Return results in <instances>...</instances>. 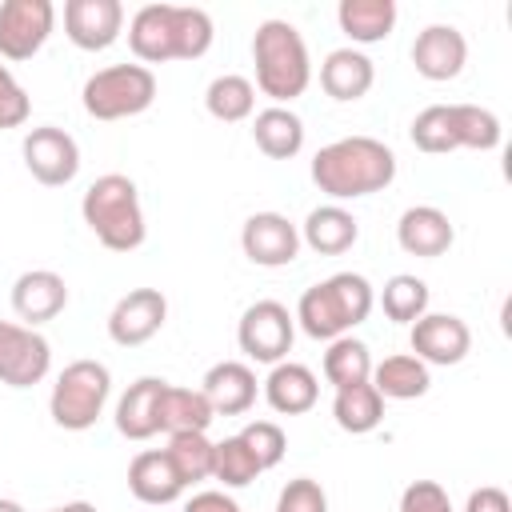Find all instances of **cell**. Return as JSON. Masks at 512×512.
<instances>
[{
    "mask_svg": "<svg viewBox=\"0 0 512 512\" xmlns=\"http://www.w3.org/2000/svg\"><path fill=\"white\" fill-rule=\"evenodd\" d=\"M312 184L332 200H360L396 180V152L376 136H340L312 156Z\"/></svg>",
    "mask_w": 512,
    "mask_h": 512,
    "instance_id": "6da1fadb",
    "label": "cell"
},
{
    "mask_svg": "<svg viewBox=\"0 0 512 512\" xmlns=\"http://www.w3.org/2000/svg\"><path fill=\"white\" fill-rule=\"evenodd\" d=\"M400 512H456L444 484L436 480H412L404 492H400Z\"/></svg>",
    "mask_w": 512,
    "mask_h": 512,
    "instance_id": "60d3db41",
    "label": "cell"
},
{
    "mask_svg": "<svg viewBox=\"0 0 512 512\" xmlns=\"http://www.w3.org/2000/svg\"><path fill=\"white\" fill-rule=\"evenodd\" d=\"M212 16L196 4H172V48L176 60H200L212 48Z\"/></svg>",
    "mask_w": 512,
    "mask_h": 512,
    "instance_id": "e575fe53",
    "label": "cell"
},
{
    "mask_svg": "<svg viewBox=\"0 0 512 512\" xmlns=\"http://www.w3.org/2000/svg\"><path fill=\"white\" fill-rule=\"evenodd\" d=\"M276 512H328V492L312 476H296L280 488Z\"/></svg>",
    "mask_w": 512,
    "mask_h": 512,
    "instance_id": "f35d334b",
    "label": "cell"
},
{
    "mask_svg": "<svg viewBox=\"0 0 512 512\" xmlns=\"http://www.w3.org/2000/svg\"><path fill=\"white\" fill-rule=\"evenodd\" d=\"M64 308H68V284H64L60 272L28 268V272L16 276V284H12V312L28 328H40V324L56 320Z\"/></svg>",
    "mask_w": 512,
    "mask_h": 512,
    "instance_id": "2e32d148",
    "label": "cell"
},
{
    "mask_svg": "<svg viewBox=\"0 0 512 512\" xmlns=\"http://www.w3.org/2000/svg\"><path fill=\"white\" fill-rule=\"evenodd\" d=\"M200 392L208 396L216 416H244L256 404L260 380H256V372L244 360H220V364H212L204 372Z\"/></svg>",
    "mask_w": 512,
    "mask_h": 512,
    "instance_id": "ac0fdd59",
    "label": "cell"
},
{
    "mask_svg": "<svg viewBox=\"0 0 512 512\" xmlns=\"http://www.w3.org/2000/svg\"><path fill=\"white\" fill-rule=\"evenodd\" d=\"M240 248L260 268H284L300 256V228L284 212H252L240 228Z\"/></svg>",
    "mask_w": 512,
    "mask_h": 512,
    "instance_id": "4fadbf2b",
    "label": "cell"
},
{
    "mask_svg": "<svg viewBox=\"0 0 512 512\" xmlns=\"http://www.w3.org/2000/svg\"><path fill=\"white\" fill-rule=\"evenodd\" d=\"M212 452H216V440H208V432H176L168 436V448H164L184 488L212 480Z\"/></svg>",
    "mask_w": 512,
    "mask_h": 512,
    "instance_id": "1f68e13d",
    "label": "cell"
},
{
    "mask_svg": "<svg viewBox=\"0 0 512 512\" xmlns=\"http://www.w3.org/2000/svg\"><path fill=\"white\" fill-rule=\"evenodd\" d=\"M128 48L144 68L176 60V48H172V4L136 8L132 20H128Z\"/></svg>",
    "mask_w": 512,
    "mask_h": 512,
    "instance_id": "7402d4cb",
    "label": "cell"
},
{
    "mask_svg": "<svg viewBox=\"0 0 512 512\" xmlns=\"http://www.w3.org/2000/svg\"><path fill=\"white\" fill-rule=\"evenodd\" d=\"M452 132H456V148H472V152H492L500 148V116L492 108L480 104H452Z\"/></svg>",
    "mask_w": 512,
    "mask_h": 512,
    "instance_id": "836d02e7",
    "label": "cell"
},
{
    "mask_svg": "<svg viewBox=\"0 0 512 512\" xmlns=\"http://www.w3.org/2000/svg\"><path fill=\"white\" fill-rule=\"evenodd\" d=\"M160 376H140L124 388V396L116 400V432L124 440H152L160 432V396H164Z\"/></svg>",
    "mask_w": 512,
    "mask_h": 512,
    "instance_id": "ffe728a7",
    "label": "cell"
},
{
    "mask_svg": "<svg viewBox=\"0 0 512 512\" xmlns=\"http://www.w3.org/2000/svg\"><path fill=\"white\" fill-rule=\"evenodd\" d=\"M108 396H112L108 364H100V360H72V364H64V372L56 376L52 396H48L52 424L64 428V432H88L104 416Z\"/></svg>",
    "mask_w": 512,
    "mask_h": 512,
    "instance_id": "5b68a950",
    "label": "cell"
},
{
    "mask_svg": "<svg viewBox=\"0 0 512 512\" xmlns=\"http://www.w3.org/2000/svg\"><path fill=\"white\" fill-rule=\"evenodd\" d=\"M372 376V352L364 340H356L352 332L348 336H336L328 340V352H324V380L340 392V388H352V384H368Z\"/></svg>",
    "mask_w": 512,
    "mask_h": 512,
    "instance_id": "4dcf8cb0",
    "label": "cell"
},
{
    "mask_svg": "<svg viewBox=\"0 0 512 512\" xmlns=\"http://www.w3.org/2000/svg\"><path fill=\"white\" fill-rule=\"evenodd\" d=\"M360 240V220L344 204H320L300 224V244H308L320 256H340Z\"/></svg>",
    "mask_w": 512,
    "mask_h": 512,
    "instance_id": "603a6c76",
    "label": "cell"
},
{
    "mask_svg": "<svg viewBox=\"0 0 512 512\" xmlns=\"http://www.w3.org/2000/svg\"><path fill=\"white\" fill-rule=\"evenodd\" d=\"M236 436H240V440H244V448L256 456L260 472L276 468V464L284 460V452H288V436H284V428H280L276 420H248Z\"/></svg>",
    "mask_w": 512,
    "mask_h": 512,
    "instance_id": "74e56055",
    "label": "cell"
},
{
    "mask_svg": "<svg viewBox=\"0 0 512 512\" xmlns=\"http://www.w3.org/2000/svg\"><path fill=\"white\" fill-rule=\"evenodd\" d=\"M80 216L108 252H136L148 236L144 208H140V188L124 172L96 176L88 184L84 200H80Z\"/></svg>",
    "mask_w": 512,
    "mask_h": 512,
    "instance_id": "277c9868",
    "label": "cell"
},
{
    "mask_svg": "<svg viewBox=\"0 0 512 512\" xmlns=\"http://www.w3.org/2000/svg\"><path fill=\"white\" fill-rule=\"evenodd\" d=\"M252 64H256V92H264L272 104H292L312 84V60L308 44L296 24L272 16L260 20L252 32Z\"/></svg>",
    "mask_w": 512,
    "mask_h": 512,
    "instance_id": "7a4b0ae2",
    "label": "cell"
},
{
    "mask_svg": "<svg viewBox=\"0 0 512 512\" xmlns=\"http://www.w3.org/2000/svg\"><path fill=\"white\" fill-rule=\"evenodd\" d=\"M408 344H412V356L424 360L428 368H448V364H460L472 348V328L452 316V312H424L416 324H408Z\"/></svg>",
    "mask_w": 512,
    "mask_h": 512,
    "instance_id": "7c38bea8",
    "label": "cell"
},
{
    "mask_svg": "<svg viewBox=\"0 0 512 512\" xmlns=\"http://www.w3.org/2000/svg\"><path fill=\"white\" fill-rule=\"evenodd\" d=\"M156 100V76L144 64H108L80 88V104L92 120H128L148 112Z\"/></svg>",
    "mask_w": 512,
    "mask_h": 512,
    "instance_id": "8992f818",
    "label": "cell"
},
{
    "mask_svg": "<svg viewBox=\"0 0 512 512\" xmlns=\"http://www.w3.org/2000/svg\"><path fill=\"white\" fill-rule=\"evenodd\" d=\"M48 512H96V504H88V500H72V504H60V508H48Z\"/></svg>",
    "mask_w": 512,
    "mask_h": 512,
    "instance_id": "ee69618b",
    "label": "cell"
},
{
    "mask_svg": "<svg viewBox=\"0 0 512 512\" xmlns=\"http://www.w3.org/2000/svg\"><path fill=\"white\" fill-rule=\"evenodd\" d=\"M32 116V100L24 84L12 76L8 64H0V128H20Z\"/></svg>",
    "mask_w": 512,
    "mask_h": 512,
    "instance_id": "ab89813d",
    "label": "cell"
},
{
    "mask_svg": "<svg viewBox=\"0 0 512 512\" xmlns=\"http://www.w3.org/2000/svg\"><path fill=\"white\" fill-rule=\"evenodd\" d=\"M184 512H240V504L228 496V492H196Z\"/></svg>",
    "mask_w": 512,
    "mask_h": 512,
    "instance_id": "7bdbcfd3",
    "label": "cell"
},
{
    "mask_svg": "<svg viewBox=\"0 0 512 512\" xmlns=\"http://www.w3.org/2000/svg\"><path fill=\"white\" fill-rule=\"evenodd\" d=\"M376 308V292L360 272H336L312 288L300 292L292 320L300 324L304 336L312 340H336L348 336L356 324H364Z\"/></svg>",
    "mask_w": 512,
    "mask_h": 512,
    "instance_id": "3957f363",
    "label": "cell"
},
{
    "mask_svg": "<svg viewBox=\"0 0 512 512\" xmlns=\"http://www.w3.org/2000/svg\"><path fill=\"white\" fill-rule=\"evenodd\" d=\"M252 140L268 160H292L304 148V120L284 104H268L252 116Z\"/></svg>",
    "mask_w": 512,
    "mask_h": 512,
    "instance_id": "d4e9b609",
    "label": "cell"
},
{
    "mask_svg": "<svg viewBox=\"0 0 512 512\" xmlns=\"http://www.w3.org/2000/svg\"><path fill=\"white\" fill-rule=\"evenodd\" d=\"M56 28L52 0H4L0 4V60H32Z\"/></svg>",
    "mask_w": 512,
    "mask_h": 512,
    "instance_id": "9c48e42d",
    "label": "cell"
},
{
    "mask_svg": "<svg viewBox=\"0 0 512 512\" xmlns=\"http://www.w3.org/2000/svg\"><path fill=\"white\" fill-rule=\"evenodd\" d=\"M20 156H24V168L32 172V180L44 188H64L80 172V144L72 140V132L56 128V124L28 128L20 140Z\"/></svg>",
    "mask_w": 512,
    "mask_h": 512,
    "instance_id": "ba28073f",
    "label": "cell"
},
{
    "mask_svg": "<svg viewBox=\"0 0 512 512\" xmlns=\"http://www.w3.org/2000/svg\"><path fill=\"white\" fill-rule=\"evenodd\" d=\"M456 240V228L448 220V212L432 208V204H412L400 212L396 220V244L408 252V256H424V260H436L452 248Z\"/></svg>",
    "mask_w": 512,
    "mask_h": 512,
    "instance_id": "e0dca14e",
    "label": "cell"
},
{
    "mask_svg": "<svg viewBox=\"0 0 512 512\" xmlns=\"http://www.w3.org/2000/svg\"><path fill=\"white\" fill-rule=\"evenodd\" d=\"M296 340V320L280 300H256L244 308L240 324H236V344L248 360L256 364H280L288 360Z\"/></svg>",
    "mask_w": 512,
    "mask_h": 512,
    "instance_id": "52a82bcc",
    "label": "cell"
},
{
    "mask_svg": "<svg viewBox=\"0 0 512 512\" xmlns=\"http://www.w3.org/2000/svg\"><path fill=\"white\" fill-rule=\"evenodd\" d=\"M0 512H24V504H20V500H8V496H0Z\"/></svg>",
    "mask_w": 512,
    "mask_h": 512,
    "instance_id": "f6af8a7d",
    "label": "cell"
},
{
    "mask_svg": "<svg viewBox=\"0 0 512 512\" xmlns=\"http://www.w3.org/2000/svg\"><path fill=\"white\" fill-rule=\"evenodd\" d=\"M396 0H340L336 8V20H340V32L356 44H380L392 36L396 28Z\"/></svg>",
    "mask_w": 512,
    "mask_h": 512,
    "instance_id": "484cf974",
    "label": "cell"
},
{
    "mask_svg": "<svg viewBox=\"0 0 512 512\" xmlns=\"http://www.w3.org/2000/svg\"><path fill=\"white\" fill-rule=\"evenodd\" d=\"M332 420H336V428L348 432V436L376 432L380 420H384V396H380L372 384L340 388L336 400H332Z\"/></svg>",
    "mask_w": 512,
    "mask_h": 512,
    "instance_id": "f1b7e54d",
    "label": "cell"
},
{
    "mask_svg": "<svg viewBox=\"0 0 512 512\" xmlns=\"http://www.w3.org/2000/svg\"><path fill=\"white\" fill-rule=\"evenodd\" d=\"M372 84H376V64L352 44L332 48L320 64V88L340 104H352V100L368 96Z\"/></svg>",
    "mask_w": 512,
    "mask_h": 512,
    "instance_id": "44dd1931",
    "label": "cell"
},
{
    "mask_svg": "<svg viewBox=\"0 0 512 512\" xmlns=\"http://www.w3.org/2000/svg\"><path fill=\"white\" fill-rule=\"evenodd\" d=\"M264 400L272 412L280 416H304L316 408L320 400V380L308 364H296V360H280L272 364V372L264 376Z\"/></svg>",
    "mask_w": 512,
    "mask_h": 512,
    "instance_id": "d6986e66",
    "label": "cell"
},
{
    "mask_svg": "<svg viewBox=\"0 0 512 512\" xmlns=\"http://www.w3.org/2000/svg\"><path fill=\"white\" fill-rule=\"evenodd\" d=\"M124 32L120 0H64V36L80 52H104Z\"/></svg>",
    "mask_w": 512,
    "mask_h": 512,
    "instance_id": "5bb4252c",
    "label": "cell"
},
{
    "mask_svg": "<svg viewBox=\"0 0 512 512\" xmlns=\"http://www.w3.org/2000/svg\"><path fill=\"white\" fill-rule=\"evenodd\" d=\"M428 300H432L428 284L420 276H412V272H396L380 288V308H384V316L392 324H416L428 312Z\"/></svg>",
    "mask_w": 512,
    "mask_h": 512,
    "instance_id": "d6a6232c",
    "label": "cell"
},
{
    "mask_svg": "<svg viewBox=\"0 0 512 512\" xmlns=\"http://www.w3.org/2000/svg\"><path fill=\"white\" fill-rule=\"evenodd\" d=\"M256 476H260V464H256V456L244 448L240 436L216 440V452H212V480H220L224 488H248Z\"/></svg>",
    "mask_w": 512,
    "mask_h": 512,
    "instance_id": "8d00e7d4",
    "label": "cell"
},
{
    "mask_svg": "<svg viewBox=\"0 0 512 512\" xmlns=\"http://www.w3.org/2000/svg\"><path fill=\"white\" fill-rule=\"evenodd\" d=\"M216 420L208 396L200 388H180V384H164L160 396V432L176 436V432H208V424Z\"/></svg>",
    "mask_w": 512,
    "mask_h": 512,
    "instance_id": "83f0119b",
    "label": "cell"
},
{
    "mask_svg": "<svg viewBox=\"0 0 512 512\" xmlns=\"http://www.w3.org/2000/svg\"><path fill=\"white\" fill-rule=\"evenodd\" d=\"M468 64V40L456 24H428L416 32L412 40V68L432 80V84H444V80H456Z\"/></svg>",
    "mask_w": 512,
    "mask_h": 512,
    "instance_id": "9a60e30c",
    "label": "cell"
},
{
    "mask_svg": "<svg viewBox=\"0 0 512 512\" xmlns=\"http://www.w3.org/2000/svg\"><path fill=\"white\" fill-rule=\"evenodd\" d=\"M52 368V344L16 320H0V384L8 388H32Z\"/></svg>",
    "mask_w": 512,
    "mask_h": 512,
    "instance_id": "30bf717a",
    "label": "cell"
},
{
    "mask_svg": "<svg viewBox=\"0 0 512 512\" xmlns=\"http://www.w3.org/2000/svg\"><path fill=\"white\" fill-rule=\"evenodd\" d=\"M128 492L140 504H172L184 496V484L176 476V468L168 464L164 448H144L132 456L128 464Z\"/></svg>",
    "mask_w": 512,
    "mask_h": 512,
    "instance_id": "cb8c5ba5",
    "label": "cell"
},
{
    "mask_svg": "<svg viewBox=\"0 0 512 512\" xmlns=\"http://www.w3.org/2000/svg\"><path fill=\"white\" fill-rule=\"evenodd\" d=\"M164 320H168L164 292L160 288H132V292H124L112 304V312H108V336L120 348H140V344H148L164 328Z\"/></svg>",
    "mask_w": 512,
    "mask_h": 512,
    "instance_id": "8fae6325",
    "label": "cell"
},
{
    "mask_svg": "<svg viewBox=\"0 0 512 512\" xmlns=\"http://www.w3.org/2000/svg\"><path fill=\"white\" fill-rule=\"evenodd\" d=\"M464 512H512V500H508L504 488L484 484V488H472V492H468Z\"/></svg>",
    "mask_w": 512,
    "mask_h": 512,
    "instance_id": "b9f144b4",
    "label": "cell"
},
{
    "mask_svg": "<svg viewBox=\"0 0 512 512\" xmlns=\"http://www.w3.org/2000/svg\"><path fill=\"white\" fill-rule=\"evenodd\" d=\"M412 144L428 156H444L456 152V132H452V104H428L424 112H416L412 128H408Z\"/></svg>",
    "mask_w": 512,
    "mask_h": 512,
    "instance_id": "d590c367",
    "label": "cell"
},
{
    "mask_svg": "<svg viewBox=\"0 0 512 512\" xmlns=\"http://www.w3.org/2000/svg\"><path fill=\"white\" fill-rule=\"evenodd\" d=\"M204 108L208 116L224 120V124H240L256 116V84L240 72H224L204 88Z\"/></svg>",
    "mask_w": 512,
    "mask_h": 512,
    "instance_id": "f546056e",
    "label": "cell"
},
{
    "mask_svg": "<svg viewBox=\"0 0 512 512\" xmlns=\"http://www.w3.org/2000/svg\"><path fill=\"white\" fill-rule=\"evenodd\" d=\"M368 384L384 400H416V396H424L432 388V372L412 352H396V356H384L380 364H372Z\"/></svg>",
    "mask_w": 512,
    "mask_h": 512,
    "instance_id": "4316f807",
    "label": "cell"
}]
</instances>
